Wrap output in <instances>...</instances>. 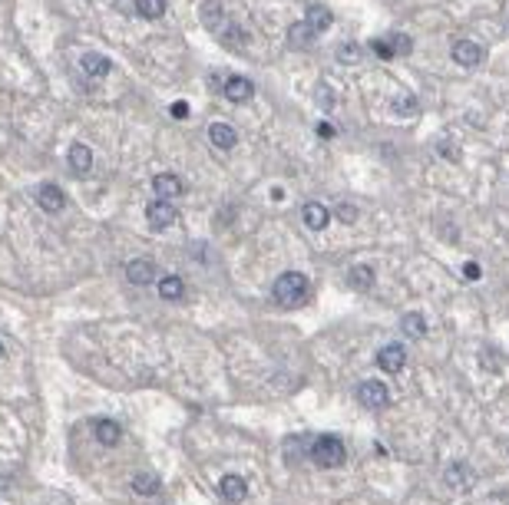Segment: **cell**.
I'll return each mask as SVG.
<instances>
[{"label": "cell", "instance_id": "obj_1", "mask_svg": "<svg viewBox=\"0 0 509 505\" xmlns=\"http://www.w3.org/2000/svg\"><path fill=\"white\" fill-rule=\"evenodd\" d=\"M271 298L278 307H301L304 298H308V278H304L301 271H284L282 278L275 281V287H271Z\"/></svg>", "mask_w": 509, "mask_h": 505}, {"label": "cell", "instance_id": "obj_2", "mask_svg": "<svg viewBox=\"0 0 509 505\" xmlns=\"http://www.w3.org/2000/svg\"><path fill=\"white\" fill-rule=\"evenodd\" d=\"M308 456H311V463L321 469H338V466H344V459H347V449H344V443H340L338 436H321V439L311 443Z\"/></svg>", "mask_w": 509, "mask_h": 505}, {"label": "cell", "instance_id": "obj_3", "mask_svg": "<svg viewBox=\"0 0 509 505\" xmlns=\"http://www.w3.org/2000/svg\"><path fill=\"white\" fill-rule=\"evenodd\" d=\"M358 400H360V406H367V410H384L390 403V393L377 380H364L358 387Z\"/></svg>", "mask_w": 509, "mask_h": 505}, {"label": "cell", "instance_id": "obj_4", "mask_svg": "<svg viewBox=\"0 0 509 505\" xmlns=\"http://www.w3.org/2000/svg\"><path fill=\"white\" fill-rule=\"evenodd\" d=\"M443 486L453 489V492H470V489L476 486V472H473L470 466H463V463H453V466H447V472H443Z\"/></svg>", "mask_w": 509, "mask_h": 505}, {"label": "cell", "instance_id": "obj_5", "mask_svg": "<svg viewBox=\"0 0 509 505\" xmlns=\"http://www.w3.org/2000/svg\"><path fill=\"white\" fill-rule=\"evenodd\" d=\"M453 63H460V66H467V70H473V66H480L483 63V47L480 43H473V40H456L453 43Z\"/></svg>", "mask_w": 509, "mask_h": 505}, {"label": "cell", "instance_id": "obj_6", "mask_svg": "<svg viewBox=\"0 0 509 505\" xmlns=\"http://www.w3.org/2000/svg\"><path fill=\"white\" fill-rule=\"evenodd\" d=\"M377 367H380V370H387V374H400V370L407 367V350H404L400 344H387V347H380Z\"/></svg>", "mask_w": 509, "mask_h": 505}, {"label": "cell", "instance_id": "obj_7", "mask_svg": "<svg viewBox=\"0 0 509 505\" xmlns=\"http://www.w3.org/2000/svg\"><path fill=\"white\" fill-rule=\"evenodd\" d=\"M146 218H149V224L156 231H162V228L175 224L179 215H175V205H172V202H162V198H159V202H152V205L146 208Z\"/></svg>", "mask_w": 509, "mask_h": 505}, {"label": "cell", "instance_id": "obj_8", "mask_svg": "<svg viewBox=\"0 0 509 505\" xmlns=\"http://www.w3.org/2000/svg\"><path fill=\"white\" fill-rule=\"evenodd\" d=\"M219 492H222V499H225V502L238 505V502H245L248 486H245V479H242V476L228 472V476H222V482H219Z\"/></svg>", "mask_w": 509, "mask_h": 505}, {"label": "cell", "instance_id": "obj_9", "mask_svg": "<svg viewBox=\"0 0 509 505\" xmlns=\"http://www.w3.org/2000/svg\"><path fill=\"white\" fill-rule=\"evenodd\" d=\"M152 188H156V195H159L162 202H172V198L182 195V179L172 175V172H159V175L152 179Z\"/></svg>", "mask_w": 509, "mask_h": 505}, {"label": "cell", "instance_id": "obj_10", "mask_svg": "<svg viewBox=\"0 0 509 505\" xmlns=\"http://www.w3.org/2000/svg\"><path fill=\"white\" fill-rule=\"evenodd\" d=\"M314 40H318V30H314L308 20L291 23V27H288V43H291L295 50H308V47H314Z\"/></svg>", "mask_w": 509, "mask_h": 505}, {"label": "cell", "instance_id": "obj_11", "mask_svg": "<svg viewBox=\"0 0 509 505\" xmlns=\"http://www.w3.org/2000/svg\"><path fill=\"white\" fill-rule=\"evenodd\" d=\"M37 205L43 208V211H63V205H66V195H63V188L57 185H40L37 188Z\"/></svg>", "mask_w": 509, "mask_h": 505}, {"label": "cell", "instance_id": "obj_12", "mask_svg": "<svg viewBox=\"0 0 509 505\" xmlns=\"http://www.w3.org/2000/svg\"><path fill=\"white\" fill-rule=\"evenodd\" d=\"M222 93H225L232 103H245V99L255 96V86H251V79H245V76H228Z\"/></svg>", "mask_w": 509, "mask_h": 505}, {"label": "cell", "instance_id": "obj_13", "mask_svg": "<svg viewBox=\"0 0 509 505\" xmlns=\"http://www.w3.org/2000/svg\"><path fill=\"white\" fill-rule=\"evenodd\" d=\"M301 218H304V224H308L311 231H324L327 222H331V211L321 205V202H308V205L301 208Z\"/></svg>", "mask_w": 509, "mask_h": 505}, {"label": "cell", "instance_id": "obj_14", "mask_svg": "<svg viewBox=\"0 0 509 505\" xmlns=\"http://www.w3.org/2000/svg\"><path fill=\"white\" fill-rule=\"evenodd\" d=\"M66 162H70V168H73L76 175H86L90 166H93V152H90V146H83V142H73L70 152H66Z\"/></svg>", "mask_w": 509, "mask_h": 505}, {"label": "cell", "instance_id": "obj_15", "mask_svg": "<svg viewBox=\"0 0 509 505\" xmlns=\"http://www.w3.org/2000/svg\"><path fill=\"white\" fill-rule=\"evenodd\" d=\"M208 139H212L215 149H235V142H238V135H235V129L228 122H212L208 126Z\"/></svg>", "mask_w": 509, "mask_h": 505}, {"label": "cell", "instance_id": "obj_16", "mask_svg": "<svg viewBox=\"0 0 509 505\" xmlns=\"http://www.w3.org/2000/svg\"><path fill=\"white\" fill-rule=\"evenodd\" d=\"M126 278L132 284H149V281H156V264L149 258H136V261L126 264Z\"/></svg>", "mask_w": 509, "mask_h": 505}, {"label": "cell", "instance_id": "obj_17", "mask_svg": "<svg viewBox=\"0 0 509 505\" xmlns=\"http://www.w3.org/2000/svg\"><path fill=\"white\" fill-rule=\"evenodd\" d=\"M79 66H83V73L93 76V79H103V76L113 70V63H110V56L103 53H86L83 60H79Z\"/></svg>", "mask_w": 509, "mask_h": 505}, {"label": "cell", "instance_id": "obj_18", "mask_svg": "<svg viewBox=\"0 0 509 505\" xmlns=\"http://www.w3.org/2000/svg\"><path fill=\"white\" fill-rule=\"evenodd\" d=\"M93 432H96V439H99L103 446H116V443L123 439V426L113 423V419H96Z\"/></svg>", "mask_w": 509, "mask_h": 505}, {"label": "cell", "instance_id": "obj_19", "mask_svg": "<svg viewBox=\"0 0 509 505\" xmlns=\"http://www.w3.org/2000/svg\"><path fill=\"white\" fill-rule=\"evenodd\" d=\"M156 284H159V294L166 300H182V294H186V284H182L179 274H166V278H159Z\"/></svg>", "mask_w": 509, "mask_h": 505}, {"label": "cell", "instance_id": "obj_20", "mask_svg": "<svg viewBox=\"0 0 509 505\" xmlns=\"http://www.w3.org/2000/svg\"><path fill=\"white\" fill-rule=\"evenodd\" d=\"M347 281H351V287H358V291H371V287H374V271H371L367 264H354V268L347 271Z\"/></svg>", "mask_w": 509, "mask_h": 505}, {"label": "cell", "instance_id": "obj_21", "mask_svg": "<svg viewBox=\"0 0 509 505\" xmlns=\"http://www.w3.org/2000/svg\"><path fill=\"white\" fill-rule=\"evenodd\" d=\"M304 20H308V23H311L318 34H324V30L334 23L331 10H327V7H321V3H311V7H308V17H304Z\"/></svg>", "mask_w": 509, "mask_h": 505}, {"label": "cell", "instance_id": "obj_22", "mask_svg": "<svg viewBox=\"0 0 509 505\" xmlns=\"http://www.w3.org/2000/svg\"><path fill=\"white\" fill-rule=\"evenodd\" d=\"M400 331L417 340V337L427 334V320H423V314H404V318H400Z\"/></svg>", "mask_w": 509, "mask_h": 505}, {"label": "cell", "instance_id": "obj_23", "mask_svg": "<svg viewBox=\"0 0 509 505\" xmlns=\"http://www.w3.org/2000/svg\"><path fill=\"white\" fill-rule=\"evenodd\" d=\"M132 492H139V495H156V492H159V476L139 472V476L132 479Z\"/></svg>", "mask_w": 509, "mask_h": 505}, {"label": "cell", "instance_id": "obj_24", "mask_svg": "<svg viewBox=\"0 0 509 505\" xmlns=\"http://www.w3.org/2000/svg\"><path fill=\"white\" fill-rule=\"evenodd\" d=\"M136 14L146 20H159L166 14V0H136Z\"/></svg>", "mask_w": 509, "mask_h": 505}, {"label": "cell", "instance_id": "obj_25", "mask_svg": "<svg viewBox=\"0 0 509 505\" xmlns=\"http://www.w3.org/2000/svg\"><path fill=\"white\" fill-rule=\"evenodd\" d=\"M390 109H394L397 116H414V112H417V96H410V93H400V96H394V103H390Z\"/></svg>", "mask_w": 509, "mask_h": 505}, {"label": "cell", "instance_id": "obj_26", "mask_svg": "<svg viewBox=\"0 0 509 505\" xmlns=\"http://www.w3.org/2000/svg\"><path fill=\"white\" fill-rule=\"evenodd\" d=\"M387 43H390L394 56H407L410 50H414V40L407 37V34H390V37H387Z\"/></svg>", "mask_w": 509, "mask_h": 505}, {"label": "cell", "instance_id": "obj_27", "mask_svg": "<svg viewBox=\"0 0 509 505\" xmlns=\"http://www.w3.org/2000/svg\"><path fill=\"white\" fill-rule=\"evenodd\" d=\"M222 40H225V47H228V43H232V47H242V43L248 40V34H245V30H238L235 23H228L225 30H222Z\"/></svg>", "mask_w": 509, "mask_h": 505}, {"label": "cell", "instance_id": "obj_28", "mask_svg": "<svg viewBox=\"0 0 509 505\" xmlns=\"http://www.w3.org/2000/svg\"><path fill=\"white\" fill-rule=\"evenodd\" d=\"M219 17H222V10H219V0H208L206 7H202V20H206L208 27L215 30V27H219Z\"/></svg>", "mask_w": 509, "mask_h": 505}, {"label": "cell", "instance_id": "obj_29", "mask_svg": "<svg viewBox=\"0 0 509 505\" xmlns=\"http://www.w3.org/2000/svg\"><path fill=\"white\" fill-rule=\"evenodd\" d=\"M338 60L340 63H354V60H360V43H351V40H347V43L338 50Z\"/></svg>", "mask_w": 509, "mask_h": 505}, {"label": "cell", "instance_id": "obj_30", "mask_svg": "<svg viewBox=\"0 0 509 505\" xmlns=\"http://www.w3.org/2000/svg\"><path fill=\"white\" fill-rule=\"evenodd\" d=\"M334 103H338V93H334L331 86H324V83H321V86H318V106H324V109H331Z\"/></svg>", "mask_w": 509, "mask_h": 505}, {"label": "cell", "instance_id": "obj_31", "mask_svg": "<svg viewBox=\"0 0 509 505\" xmlns=\"http://www.w3.org/2000/svg\"><path fill=\"white\" fill-rule=\"evenodd\" d=\"M371 50L380 56V60H394V50H390V43H387V37H377L371 40Z\"/></svg>", "mask_w": 509, "mask_h": 505}, {"label": "cell", "instance_id": "obj_32", "mask_svg": "<svg viewBox=\"0 0 509 505\" xmlns=\"http://www.w3.org/2000/svg\"><path fill=\"white\" fill-rule=\"evenodd\" d=\"M338 218H340V222H347V224L358 222V208H354V205H340L338 208Z\"/></svg>", "mask_w": 509, "mask_h": 505}, {"label": "cell", "instance_id": "obj_33", "mask_svg": "<svg viewBox=\"0 0 509 505\" xmlns=\"http://www.w3.org/2000/svg\"><path fill=\"white\" fill-rule=\"evenodd\" d=\"M169 112L175 116V119H186V116H189V103H172Z\"/></svg>", "mask_w": 509, "mask_h": 505}, {"label": "cell", "instance_id": "obj_34", "mask_svg": "<svg viewBox=\"0 0 509 505\" xmlns=\"http://www.w3.org/2000/svg\"><path fill=\"white\" fill-rule=\"evenodd\" d=\"M463 274H467V278H470V281H476V278H480V264H476V261L463 264Z\"/></svg>", "mask_w": 509, "mask_h": 505}, {"label": "cell", "instance_id": "obj_35", "mask_svg": "<svg viewBox=\"0 0 509 505\" xmlns=\"http://www.w3.org/2000/svg\"><path fill=\"white\" fill-rule=\"evenodd\" d=\"M318 135H321V139H331V135H334V126H331V122H321Z\"/></svg>", "mask_w": 509, "mask_h": 505}, {"label": "cell", "instance_id": "obj_36", "mask_svg": "<svg viewBox=\"0 0 509 505\" xmlns=\"http://www.w3.org/2000/svg\"><path fill=\"white\" fill-rule=\"evenodd\" d=\"M3 354H7V350H3V344H0V360H3Z\"/></svg>", "mask_w": 509, "mask_h": 505}]
</instances>
